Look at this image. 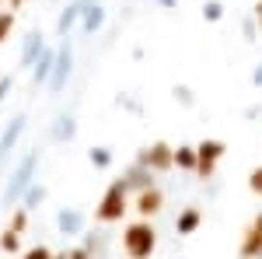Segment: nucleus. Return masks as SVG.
Listing matches in <instances>:
<instances>
[{
  "label": "nucleus",
  "instance_id": "f257e3e1",
  "mask_svg": "<svg viewBox=\"0 0 262 259\" xmlns=\"http://www.w3.org/2000/svg\"><path fill=\"white\" fill-rule=\"evenodd\" d=\"M154 245H158V235H154V228L147 221H137V224H129L122 231V252L129 259H150Z\"/></svg>",
  "mask_w": 262,
  "mask_h": 259
},
{
  "label": "nucleus",
  "instance_id": "f03ea898",
  "mask_svg": "<svg viewBox=\"0 0 262 259\" xmlns=\"http://www.w3.org/2000/svg\"><path fill=\"white\" fill-rule=\"evenodd\" d=\"M35 168H39V147L28 151V154L21 158V165L14 168V175L7 179V186H4V203H18V200L25 196V189L35 182Z\"/></svg>",
  "mask_w": 262,
  "mask_h": 259
},
{
  "label": "nucleus",
  "instance_id": "7ed1b4c3",
  "mask_svg": "<svg viewBox=\"0 0 262 259\" xmlns=\"http://www.w3.org/2000/svg\"><path fill=\"white\" fill-rule=\"evenodd\" d=\"M98 221H105V224H112V221H122V214H126V182H112L108 189H105V196H101L98 203Z\"/></svg>",
  "mask_w": 262,
  "mask_h": 259
},
{
  "label": "nucleus",
  "instance_id": "20e7f679",
  "mask_svg": "<svg viewBox=\"0 0 262 259\" xmlns=\"http://www.w3.org/2000/svg\"><path fill=\"white\" fill-rule=\"evenodd\" d=\"M70 70H74V53H70V46L63 42L60 49H56V63H53V77H49V91L53 95H60L63 88H67V77H70Z\"/></svg>",
  "mask_w": 262,
  "mask_h": 259
},
{
  "label": "nucleus",
  "instance_id": "39448f33",
  "mask_svg": "<svg viewBox=\"0 0 262 259\" xmlns=\"http://www.w3.org/2000/svg\"><path fill=\"white\" fill-rule=\"evenodd\" d=\"M221 158H224L221 140H203L200 147H196V172H200V175H213V168H217Z\"/></svg>",
  "mask_w": 262,
  "mask_h": 259
},
{
  "label": "nucleus",
  "instance_id": "423d86ee",
  "mask_svg": "<svg viewBox=\"0 0 262 259\" xmlns=\"http://www.w3.org/2000/svg\"><path fill=\"white\" fill-rule=\"evenodd\" d=\"M140 165H147L150 172H161L168 165H175V151H171L168 144H154V147H147L140 154Z\"/></svg>",
  "mask_w": 262,
  "mask_h": 259
},
{
  "label": "nucleus",
  "instance_id": "0eeeda50",
  "mask_svg": "<svg viewBox=\"0 0 262 259\" xmlns=\"http://www.w3.org/2000/svg\"><path fill=\"white\" fill-rule=\"evenodd\" d=\"M88 4H91V0H74V4H67V7L60 11V18H56V32H60L63 39H67V35L74 32V25L84 18V7H88Z\"/></svg>",
  "mask_w": 262,
  "mask_h": 259
},
{
  "label": "nucleus",
  "instance_id": "6e6552de",
  "mask_svg": "<svg viewBox=\"0 0 262 259\" xmlns=\"http://www.w3.org/2000/svg\"><path fill=\"white\" fill-rule=\"evenodd\" d=\"M53 63H56V49L42 46V53L35 56V63H32V77H35V84H39V88H46V84H49V77H53Z\"/></svg>",
  "mask_w": 262,
  "mask_h": 259
},
{
  "label": "nucleus",
  "instance_id": "1a4fd4ad",
  "mask_svg": "<svg viewBox=\"0 0 262 259\" xmlns=\"http://www.w3.org/2000/svg\"><path fill=\"white\" fill-rule=\"evenodd\" d=\"M25 126H28V119H25V116H14V119H11V126L0 133V161L7 158L14 147H18V140H21V133H25Z\"/></svg>",
  "mask_w": 262,
  "mask_h": 259
},
{
  "label": "nucleus",
  "instance_id": "9d476101",
  "mask_svg": "<svg viewBox=\"0 0 262 259\" xmlns=\"http://www.w3.org/2000/svg\"><path fill=\"white\" fill-rule=\"evenodd\" d=\"M56 228H60L63 235H81L84 231V214L74 210V207H63L60 214H56Z\"/></svg>",
  "mask_w": 262,
  "mask_h": 259
},
{
  "label": "nucleus",
  "instance_id": "9b49d317",
  "mask_svg": "<svg viewBox=\"0 0 262 259\" xmlns=\"http://www.w3.org/2000/svg\"><path fill=\"white\" fill-rule=\"evenodd\" d=\"M161 203H164L161 189H154V186H143L140 196H137V210H140L143 217H150V214H158V210H161Z\"/></svg>",
  "mask_w": 262,
  "mask_h": 259
},
{
  "label": "nucleus",
  "instance_id": "f8f14e48",
  "mask_svg": "<svg viewBox=\"0 0 262 259\" xmlns=\"http://www.w3.org/2000/svg\"><path fill=\"white\" fill-rule=\"evenodd\" d=\"M81 28H84V32H88V35H95V32H101V28H105V7H101L98 0H91V4L84 7Z\"/></svg>",
  "mask_w": 262,
  "mask_h": 259
},
{
  "label": "nucleus",
  "instance_id": "ddd939ff",
  "mask_svg": "<svg viewBox=\"0 0 262 259\" xmlns=\"http://www.w3.org/2000/svg\"><path fill=\"white\" fill-rule=\"evenodd\" d=\"M242 256L245 259H259L262 256V217L248 228V235H245V245H242Z\"/></svg>",
  "mask_w": 262,
  "mask_h": 259
},
{
  "label": "nucleus",
  "instance_id": "4468645a",
  "mask_svg": "<svg viewBox=\"0 0 262 259\" xmlns=\"http://www.w3.org/2000/svg\"><path fill=\"white\" fill-rule=\"evenodd\" d=\"M42 46H46V42H42V32H28V39H25V46H21V63L32 67L35 56L42 53Z\"/></svg>",
  "mask_w": 262,
  "mask_h": 259
},
{
  "label": "nucleus",
  "instance_id": "2eb2a0df",
  "mask_svg": "<svg viewBox=\"0 0 262 259\" xmlns=\"http://www.w3.org/2000/svg\"><path fill=\"white\" fill-rule=\"evenodd\" d=\"M74 133H77V123H74V116H60L56 119V126H53V140H74Z\"/></svg>",
  "mask_w": 262,
  "mask_h": 259
},
{
  "label": "nucleus",
  "instance_id": "dca6fc26",
  "mask_svg": "<svg viewBox=\"0 0 262 259\" xmlns=\"http://www.w3.org/2000/svg\"><path fill=\"white\" fill-rule=\"evenodd\" d=\"M175 228H179V235H192V231L200 228V210H196V207H189L185 214H179Z\"/></svg>",
  "mask_w": 262,
  "mask_h": 259
},
{
  "label": "nucleus",
  "instance_id": "f3484780",
  "mask_svg": "<svg viewBox=\"0 0 262 259\" xmlns=\"http://www.w3.org/2000/svg\"><path fill=\"white\" fill-rule=\"evenodd\" d=\"M42 200H46V186H35V182H32V186L25 189L21 203H25V210H35V207H39Z\"/></svg>",
  "mask_w": 262,
  "mask_h": 259
},
{
  "label": "nucleus",
  "instance_id": "a211bd4d",
  "mask_svg": "<svg viewBox=\"0 0 262 259\" xmlns=\"http://www.w3.org/2000/svg\"><path fill=\"white\" fill-rule=\"evenodd\" d=\"M175 165L192 172V168H196V147H179V151H175Z\"/></svg>",
  "mask_w": 262,
  "mask_h": 259
},
{
  "label": "nucleus",
  "instance_id": "6ab92c4d",
  "mask_svg": "<svg viewBox=\"0 0 262 259\" xmlns=\"http://www.w3.org/2000/svg\"><path fill=\"white\" fill-rule=\"evenodd\" d=\"M88 158H91L95 168H108V165H112V151H108V147H91Z\"/></svg>",
  "mask_w": 262,
  "mask_h": 259
},
{
  "label": "nucleus",
  "instance_id": "aec40b11",
  "mask_svg": "<svg viewBox=\"0 0 262 259\" xmlns=\"http://www.w3.org/2000/svg\"><path fill=\"white\" fill-rule=\"evenodd\" d=\"M18 235L21 231H14V228H7V231H4V235H0V249H4V252H18Z\"/></svg>",
  "mask_w": 262,
  "mask_h": 259
},
{
  "label": "nucleus",
  "instance_id": "412c9836",
  "mask_svg": "<svg viewBox=\"0 0 262 259\" xmlns=\"http://www.w3.org/2000/svg\"><path fill=\"white\" fill-rule=\"evenodd\" d=\"M203 18L206 21H221L224 18V4L221 0H206V4H203Z\"/></svg>",
  "mask_w": 262,
  "mask_h": 259
},
{
  "label": "nucleus",
  "instance_id": "4be33fe9",
  "mask_svg": "<svg viewBox=\"0 0 262 259\" xmlns=\"http://www.w3.org/2000/svg\"><path fill=\"white\" fill-rule=\"evenodd\" d=\"M11 28H14V14L11 11H0V42L11 35Z\"/></svg>",
  "mask_w": 262,
  "mask_h": 259
},
{
  "label": "nucleus",
  "instance_id": "5701e85b",
  "mask_svg": "<svg viewBox=\"0 0 262 259\" xmlns=\"http://www.w3.org/2000/svg\"><path fill=\"white\" fill-rule=\"evenodd\" d=\"M21 259H53V252H49L46 245H35V249H28V252H25Z\"/></svg>",
  "mask_w": 262,
  "mask_h": 259
},
{
  "label": "nucleus",
  "instance_id": "b1692460",
  "mask_svg": "<svg viewBox=\"0 0 262 259\" xmlns=\"http://www.w3.org/2000/svg\"><path fill=\"white\" fill-rule=\"evenodd\" d=\"M248 186H252V193H259V196H262V165H259V168H252V175H248Z\"/></svg>",
  "mask_w": 262,
  "mask_h": 259
},
{
  "label": "nucleus",
  "instance_id": "393cba45",
  "mask_svg": "<svg viewBox=\"0 0 262 259\" xmlns=\"http://www.w3.org/2000/svg\"><path fill=\"white\" fill-rule=\"evenodd\" d=\"M25 221H28V210L21 207L18 214H14V221H11V228H14V231H25Z\"/></svg>",
  "mask_w": 262,
  "mask_h": 259
},
{
  "label": "nucleus",
  "instance_id": "a878e982",
  "mask_svg": "<svg viewBox=\"0 0 262 259\" xmlns=\"http://www.w3.org/2000/svg\"><path fill=\"white\" fill-rule=\"evenodd\" d=\"M175 95H179V102H182V105H192V91H189L185 84H179V88H175Z\"/></svg>",
  "mask_w": 262,
  "mask_h": 259
},
{
  "label": "nucleus",
  "instance_id": "bb28decb",
  "mask_svg": "<svg viewBox=\"0 0 262 259\" xmlns=\"http://www.w3.org/2000/svg\"><path fill=\"white\" fill-rule=\"evenodd\" d=\"M67 259H91V252H88V249H74Z\"/></svg>",
  "mask_w": 262,
  "mask_h": 259
},
{
  "label": "nucleus",
  "instance_id": "cd10ccee",
  "mask_svg": "<svg viewBox=\"0 0 262 259\" xmlns=\"http://www.w3.org/2000/svg\"><path fill=\"white\" fill-rule=\"evenodd\" d=\"M7 91H11V77H0V98H7Z\"/></svg>",
  "mask_w": 262,
  "mask_h": 259
},
{
  "label": "nucleus",
  "instance_id": "c85d7f7f",
  "mask_svg": "<svg viewBox=\"0 0 262 259\" xmlns=\"http://www.w3.org/2000/svg\"><path fill=\"white\" fill-rule=\"evenodd\" d=\"M252 84H255V88H262V67H255V74H252Z\"/></svg>",
  "mask_w": 262,
  "mask_h": 259
},
{
  "label": "nucleus",
  "instance_id": "c756f323",
  "mask_svg": "<svg viewBox=\"0 0 262 259\" xmlns=\"http://www.w3.org/2000/svg\"><path fill=\"white\" fill-rule=\"evenodd\" d=\"M158 4H161V7H175L179 0H158Z\"/></svg>",
  "mask_w": 262,
  "mask_h": 259
},
{
  "label": "nucleus",
  "instance_id": "7c9ffc66",
  "mask_svg": "<svg viewBox=\"0 0 262 259\" xmlns=\"http://www.w3.org/2000/svg\"><path fill=\"white\" fill-rule=\"evenodd\" d=\"M255 18H259V25H262V0H259V7H255Z\"/></svg>",
  "mask_w": 262,
  "mask_h": 259
}]
</instances>
